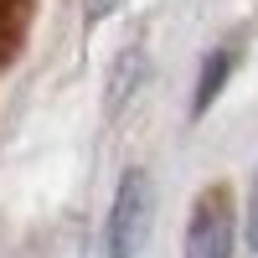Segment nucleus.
Returning <instances> with one entry per match:
<instances>
[{
    "instance_id": "1",
    "label": "nucleus",
    "mask_w": 258,
    "mask_h": 258,
    "mask_svg": "<svg viewBox=\"0 0 258 258\" xmlns=\"http://www.w3.org/2000/svg\"><path fill=\"white\" fill-rule=\"evenodd\" d=\"M145 232H150V176L129 165L114 186V207L103 222V258H140Z\"/></svg>"
},
{
    "instance_id": "2",
    "label": "nucleus",
    "mask_w": 258,
    "mask_h": 258,
    "mask_svg": "<svg viewBox=\"0 0 258 258\" xmlns=\"http://www.w3.org/2000/svg\"><path fill=\"white\" fill-rule=\"evenodd\" d=\"M232 238H238V222H232L227 186H207L191 207L181 258H232Z\"/></svg>"
},
{
    "instance_id": "3",
    "label": "nucleus",
    "mask_w": 258,
    "mask_h": 258,
    "mask_svg": "<svg viewBox=\"0 0 258 258\" xmlns=\"http://www.w3.org/2000/svg\"><path fill=\"white\" fill-rule=\"evenodd\" d=\"M232 68H238V47H212L202 57V78H197V93H191V119H202L212 103H217V93L232 78Z\"/></svg>"
},
{
    "instance_id": "4",
    "label": "nucleus",
    "mask_w": 258,
    "mask_h": 258,
    "mask_svg": "<svg viewBox=\"0 0 258 258\" xmlns=\"http://www.w3.org/2000/svg\"><path fill=\"white\" fill-rule=\"evenodd\" d=\"M145 78V47H124L114 57V78H109V109H119V103L135 93V83Z\"/></svg>"
},
{
    "instance_id": "5",
    "label": "nucleus",
    "mask_w": 258,
    "mask_h": 258,
    "mask_svg": "<svg viewBox=\"0 0 258 258\" xmlns=\"http://www.w3.org/2000/svg\"><path fill=\"white\" fill-rule=\"evenodd\" d=\"M248 248H258V170H253V191H248Z\"/></svg>"
}]
</instances>
